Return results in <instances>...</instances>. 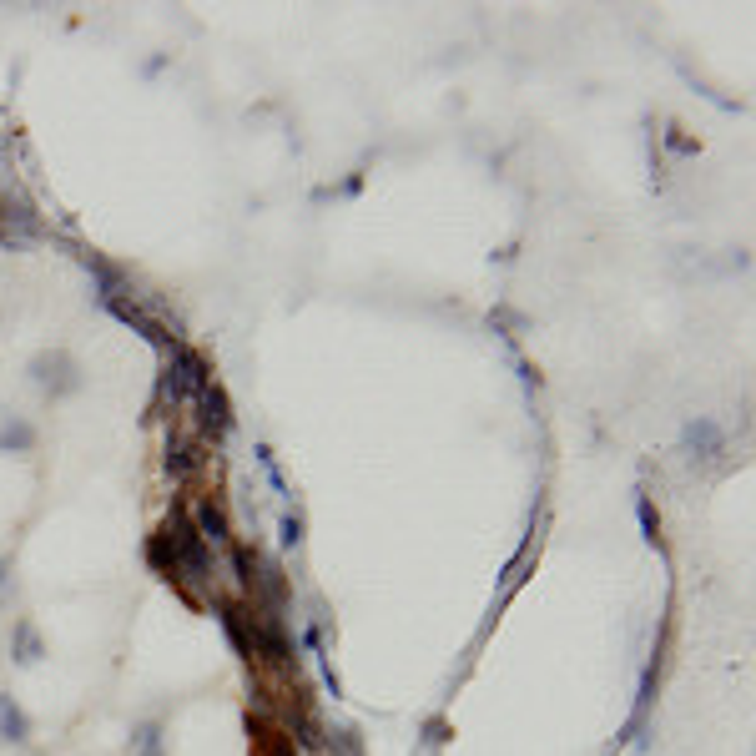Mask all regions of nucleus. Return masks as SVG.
I'll use <instances>...</instances> for the list:
<instances>
[{
  "label": "nucleus",
  "mask_w": 756,
  "mask_h": 756,
  "mask_svg": "<svg viewBox=\"0 0 756 756\" xmlns=\"http://www.w3.org/2000/svg\"><path fill=\"white\" fill-rule=\"evenodd\" d=\"M192 530L202 545H217V550H232V530H227V515H222V504L202 499L197 510H192Z\"/></svg>",
  "instance_id": "4"
},
{
  "label": "nucleus",
  "mask_w": 756,
  "mask_h": 756,
  "mask_svg": "<svg viewBox=\"0 0 756 756\" xmlns=\"http://www.w3.org/2000/svg\"><path fill=\"white\" fill-rule=\"evenodd\" d=\"M283 545H288V550L303 545V520H298V515H283Z\"/></svg>",
  "instance_id": "13"
},
{
  "label": "nucleus",
  "mask_w": 756,
  "mask_h": 756,
  "mask_svg": "<svg viewBox=\"0 0 756 756\" xmlns=\"http://www.w3.org/2000/svg\"><path fill=\"white\" fill-rule=\"evenodd\" d=\"M41 656H46V646H41V636H36V625L21 620V625H16V666H36Z\"/></svg>",
  "instance_id": "9"
},
{
  "label": "nucleus",
  "mask_w": 756,
  "mask_h": 756,
  "mask_svg": "<svg viewBox=\"0 0 756 756\" xmlns=\"http://www.w3.org/2000/svg\"><path fill=\"white\" fill-rule=\"evenodd\" d=\"M172 373H167V384H172V399H197L202 389H212L217 378H212V363L197 353V348H187V343H177L172 338Z\"/></svg>",
  "instance_id": "1"
},
{
  "label": "nucleus",
  "mask_w": 756,
  "mask_h": 756,
  "mask_svg": "<svg viewBox=\"0 0 756 756\" xmlns=\"http://www.w3.org/2000/svg\"><path fill=\"white\" fill-rule=\"evenodd\" d=\"M0 741L6 746H26L31 741V716L21 711V701L11 691H0Z\"/></svg>",
  "instance_id": "7"
},
{
  "label": "nucleus",
  "mask_w": 756,
  "mask_h": 756,
  "mask_svg": "<svg viewBox=\"0 0 756 756\" xmlns=\"http://www.w3.org/2000/svg\"><path fill=\"white\" fill-rule=\"evenodd\" d=\"M197 469H202V444L177 434V439L167 444V474H172V479H192Z\"/></svg>",
  "instance_id": "8"
},
{
  "label": "nucleus",
  "mask_w": 756,
  "mask_h": 756,
  "mask_svg": "<svg viewBox=\"0 0 756 756\" xmlns=\"http://www.w3.org/2000/svg\"><path fill=\"white\" fill-rule=\"evenodd\" d=\"M126 751L132 756H162V721H142L132 731V741H126Z\"/></svg>",
  "instance_id": "10"
},
{
  "label": "nucleus",
  "mask_w": 756,
  "mask_h": 756,
  "mask_svg": "<svg viewBox=\"0 0 756 756\" xmlns=\"http://www.w3.org/2000/svg\"><path fill=\"white\" fill-rule=\"evenodd\" d=\"M197 424H202V434L212 439V444H222L227 434H232V409H227V394H222V384H212V389H202L197 399Z\"/></svg>",
  "instance_id": "3"
},
{
  "label": "nucleus",
  "mask_w": 756,
  "mask_h": 756,
  "mask_svg": "<svg viewBox=\"0 0 756 756\" xmlns=\"http://www.w3.org/2000/svg\"><path fill=\"white\" fill-rule=\"evenodd\" d=\"M0 449H16V454L36 449V429H31L26 419H11L6 429H0Z\"/></svg>",
  "instance_id": "11"
},
{
  "label": "nucleus",
  "mask_w": 756,
  "mask_h": 756,
  "mask_svg": "<svg viewBox=\"0 0 756 756\" xmlns=\"http://www.w3.org/2000/svg\"><path fill=\"white\" fill-rule=\"evenodd\" d=\"M106 308H111V313H116V318H121L126 328H137V333H142V338H147L152 348H162V353L172 348V338H167V328H162L157 318H147V313H142L137 303H121V298H106Z\"/></svg>",
  "instance_id": "6"
},
{
  "label": "nucleus",
  "mask_w": 756,
  "mask_h": 756,
  "mask_svg": "<svg viewBox=\"0 0 756 756\" xmlns=\"http://www.w3.org/2000/svg\"><path fill=\"white\" fill-rule=\"evenodd\" d=\"M6 570H11V565H6V560H0V585H6Z\"/></svg>",
  "instance_id": "14"
},
{
  "label": "nucleus",
  "mask_w": 756,
  "mask_h": 756,
  "mask_svg": "<svg viewBox=\"0 0 756 756\" xmlns=\"http://www.w3.org/2000/svg\"><path fill=\"white\" fill-rule=\"evenodd\" d=\"M686 449H691V459H721L726 454V429L716 424V419H691L686 424Z\"/></svg>",
  "instance_id": "5"
},
{
  "label": "nucleus",
  "mask_w": 756,
  "mask_h": 756,
  "mask_svg": "<svg viewBox=\"0 0 756 756\" xmlns=\"http://www.w3.org/2000/svg\"><path fill=\"white\" fill-rule=\"evenodd\" d=\"M31 384H36L41 394L61 399V394H76V389H81V368H76V358H71L66 348H51V353H36V358H31Z\"/></svg>",
  "instance_id": "2"
},
{
  "label": "nucleus",
  "mask_w": 756,
  "mask_h": 756,
  "mask_svg": "<svg viewBox=\"0 0 756 756\" xmlns=\"http://www.w3.org/2000/svg\"><path fill=\"white\" fill-rule=\"evenodd\" d=\"M636 520H641V535H646V545H661V515H656L651 494H636Z\"/></svg>",
  "instance_id": "12"
}]
</instances>
